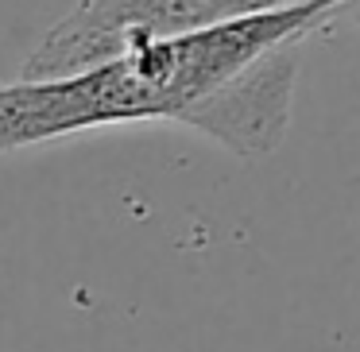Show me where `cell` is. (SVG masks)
<instances>
[{
    "label": "cell",
    "mask_w": 360,
    "mask_h": 352,
    "mask_svg": "<svg viewBox=\"0 0 360 352\" xmlns=\"http://www.w3.org/2000/svg\"><path fill=\"white\" fill-rule=\"evenodd\" d=\"M352 0H302L163 35L58 78L0 86V155L120 124H186L264 159L290 124L302 43Z\"/></svg>",
    "instance_id": "cell-1"
},
{
    "label": "cell",
    "mask_w": 360,
    "mask_h": 352,
    "mask_svg": "<svg viewBox=\"0 0 360 352\" xmlns=\"http://www.w3.org/2000/svg\"><path fill=\"white\" fill-rule=\"evenodd\" d=\"M302 0H78L27 55L20 78H58L163 35L290 8Z\"/></svg>",
    "instance_id": "cell-2"
}]
</instances>
